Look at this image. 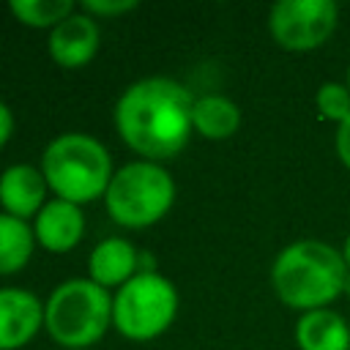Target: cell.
Listing matches in <instances>:
<instances>
[{
  "label": "cell",
  "instance_id": "obj_5",
  "mask_svg": "<svg viewBox=\"0 0 350 350\" xmlns=\"http://www.w3.org/2000/svg\"><path fill=\"white\" fill-rule=\"evenodd\" d=\"M175 202V180L159 161L123 164L104 194L107 213L115 224L129 230H145L167 216Z\"/></svg>",
  "mask_w": 350,
  "mask_h": 350
},
{
  "label": "cell",
  "instance_id": "obj_21",
  "mask_svg": "<svg viewBox=\"0 0 350 350\" xmlns=\"http://www.w3.org/2000/svg\"><path fill=\"white\" fill-rule=\"evenodd\" d=\"M342 257H345V265L350 268V232H347V238H345V243H342Z\"/></svg>",
  "mask_w": 350,
  "mask_h": 350
},
{
  "label": "cell",
  "instance_id": "obj_17",
  "mask_svg": "<svg viewBox=\"0 0 350 350\" xmlns=\"http://www.w3.org/2000/svg\"><path fill=\"white\" fill-rule=\"evenodd\" d=\"M314 107L323 120L342 126L350 118V88L345 82H334V79L323 82L314 93Z\"/></svg>",
  "mask_w": 350,
  "mask_h": 350
},
{
  "label": "cell",
  "instance_id": "obj_1",
  "mask_svg": "<svg viewBox=\"0 0 350 350\" xmlns=\"http://www.w3.org/2000/svg\"><path fill=\"white\" fill-rule=\"evenodd\" d=\"M194 96L170 77H145L129 85L115 104V129L120 139L145 161L178 156L191 126Z\"/></svg>",
  "mask_w": 350,
  "mask_h": 350
},
{
  "label": "cell",
  "instance_id": "obj_23",
  "mask_svg": "<svg viewBox=\"0 0 350 350\" xmlns=\"http://www.w3.org/2000/svg\"><path fill=\"white\" fill-rule=\"evenodd\" d=\"M345 85H347V88H350V68H347V79H345Z\"/></svg>",
  "mask_w": 350,
  "mask_h": 350
},
{
  "label": "cell",
  "instance_id": "obj_19",
  "mask_svg": "<svg viewBox=\"0 0 350 350\" xmlns=\"http://www.w3.org/2000/svg\"><path fill=\"white\" fill-rule=\"evenodd\" d=\"M334 148H336V156H339V161H342V164L350 170V118H347L342 126H336Z\"/></svg>",
  "mask_w": 350,
  "mask_h": 350
},
{
  "label": "cell",
  "instance_id": "obj_14",
  "mask_svg": "<svg viewBox=\"0 0 350 350\" xmlns=\"http://www.w3.org/2000/svg\"><path fill=\"white\" fill-rule=\"evenodd\" d=\"M191 126L205 139H230L241 126V109L232 98L208 93V96L194 98Z\"/></svg>",
  "mask_w": 350,
  "mask_h": 350
},
{
  "label": "cell",
  "instance_id": "obj_3",
  "mask_svg": "<svg viewBox=\"0 0 350 350\" xmlns=\"http://www.w3.org/2000/svg\"><path fill=\"white\" fill-rule=\"evenodd\" d=\"M41 172L49 191H55L57 200L74 205L104 197L115 175L109 150L96 137L79 131L60 134L46 145L41 156Z\"/></svg>",
  "mask_w": 350,
  "mask_h": 350
},
{
  "label": "cell",
  "instance_id": "obj_18",
  "mask_svg": "<svg viewBox=\"0 0 350 350\" xmlns=\"http://www.w3.org/2000/svg\"><path fill=\"white\" fill-rule=\"evenodd\" d=\"M137 8V0H82V11L88 16H120Z\"/></svg>",
  "mask_w": 350,
  "mask_h": 350
},
{
  "label": "cell",
  "instance_id": "obj_16",
  "mask_svg": "<svg viewBox=\"0 0 350 350\" xmlns=\"http://www.w3.org/2000/svg\"><path fill=\"white\" fill-rule=\"evenodd\" d=\"M11 14L27 27H57L66 16L74 14L71 0H11Z\"/></svg>",
  "mask_w": 350,
  "mask_h": 350
},
{
  "label": "cell",
  "instance_id": "obj_7",
  "mask_svg": "<svg viewBox=\"0 0 350 350\" xmlns=\"http://www.w3.org/2000/svg\"><path fill=\"white\" fill-rule=\"evenodd\" d=\"M339 25L334 0H279L268 11L271 38L287 52H312L323 46Z\"/></svg>",
  "mask_w": 350,
  "mask_h": 350
},
{
  "label": "cell",
  "instance_id": "obj_22",
  "mask_svg": "<svg viewBox=\"0 0 350 350\" xmlns=\"http://www.w3.org/2000/svg\"><path fill=\"white\" fill-rule=\"evenodd\" d=\"M342 295L350 298V268H347V276H345V287H342Z\"/></svg>",
  "mask_w": 350,
  "mask_h": 350
},
{
  "label": "cell",
  "instance_id": "obj_10",
  "mask_svg": "<svg viewBox=\"0 0 350 350\" xmlns=\"http://www.w3.org/2000/svg\"><path fill=\"white\" fill-rule=\"evenodd\" d=\"M46 178L33 164H11L0 175V208L16 219H36L46 200Z\"/></svg>",
  "mask_w": 350,
  "mask_h": 350
},
{
  "label": "cell",
  "instance_id": "obj_20",
  "mask_svg": "<svg viewBox=\"0 0 350 350\" xmlns=\"http://www.w3.org/2000/svg\"><path fill=\"white\" fill-rule=\"evenodd\" d=\"M11 134H14V115H11L8 104L0 101V148L11 139Z\"/></svg>",
  "mask_w": 350,
  "mask_h": 350
},
{
  "label": "cell",
  "instance_id": "obj_13",
  "mask_svg": "<svg viewBox=\"0 0 350 350\" xmlns=\"http://www.w3.org/2000/svg\"><path fill=\"white\" fill-rule=\"evenodd\" d=\"M295 345L298 350H347L350 325L331 306L304 312L295 323Z\"/></svg>",
  "mask_w": 350,
  "mask_h": 350
},
{
  "label": "cell",
  "instance_id": "obj_6",
  "mask_svg": "<svg viewBox=\"0 0 350 350\" xmlns=\"http://www.w3.org/2000/svg\"><path fill=\"white\" fill-rule=\"evenodd\" d=\"M178 314L175 284L156 273L139 271L112 298V325L131 342H148L161 336Z\"/></svg>",
  "mask_w": 350,
  "mask_h": 350
},
{
  "label": "cell",
  "instance_id": "obj_12",
  "mask_svg": "<svg viewBox=\"0 0 350 350\" xmlns=\"http://www.w3.org/2000/svg\"><path fill=\"white\" fill-rule=\"evenodd\" d=\"M137 265H139V252L126 238H104L90 252L88 279H93L104 290L123 287L131 276L139 273Z\"/></svg>",
  "mask_w": 350,
  "mask_h": 350
},
{
  "label": "cell",
  "instance_id": "obj_15",
  "mask_svg": "<svg viewBox=\"0 0 350 350\" xmlns=\"http://www.w3.org/2000/svg\"><path fill=\"white\" fill-rule=\"evenodd\" d=\"M33 227L16 216L0 213V276L22 271L33 254Z\"/></svg>",
  "mask_w": 350,
  "mask_h": 350
},
{
  "label": "cell",
  "instance_id": "obj_24",
  "mask_svg": "<svg viewBox=\"0 0 350 350\" xmlns=\"http://www.w3.org/2000/svg\"><path fill=\"white\" fill-rule=\"evenodd\" d=\"M347 350H350V347H347Z\"/></svg>",
  "mask_w": 350,
  "mask_h": 350
},
{
  "label": "cell",
  "instance_id": "obj_11",
  "mask_svg": "<svg viewBox=\"0 0 350 350\" xmlns=\"http://www.w3.org/2000/svg\"><path fill=\"white\" fill-rule=\"evenodd\" d=\"M33 235H36V243L52 254L71 252L74 246H79V241L85 235L82 208L74 202L57 200V197L49 200L33 219Z\"/></svg>",
  "mask_w": 350,
  "mask_h": 350
},
{
  "label": "cell",
  "instance_id": "obj_4",
  "mask_svg": "<svg viewBox=\"0 0 350 350\" xmlns=\"http://www.w3.org/2000/svg\"><path fill=\"white\" fill-rule=\"evenodd\" d=\"M112 323L109 290L93 279H66L44 304V328L66 350L96 345Z\"/></svg>",
  "mask_w": 350,
  "mask_h": 350
},
{
  "label": "cell",
  "instance_id": "obj_2",
  "mask_svg": "<svg viewBox=\"0 0 350 350\" xmlns=\"http://www.w3.org/2000/svg\"><path fill=\"white\" fill-rule=\"evenodd\" d=\"M345 276L347 265L342 252L317 238L287 243L271 265V287L276 298L301 314L331 306L342 295Z\"/></svg>",
  "mask_w": 350,
  "mask_h": 350
},
{
  "label": "cell",
  "instance_id": "obj_9",
  "mask_svg": "<svg viewBox=\"0 0 350 350\" xmlns=\"http://www.w3.org/2000/svg\"><path fill=\"white\" fill-rule=\"evenodd\" d=\"M98 25L85 11H74L49 33V57L60 68H82L98 52Z\"/></svg>",
  "mask_w": 350,
  "mask_h": 350
},
{
  "label": "cell",
  "instance_id": "obj_8",
  "mask_svg": "<svg viewBox=\"0 0 350 350\" xmlns=\"http://www.w3.org/2000/svg\"><path fill=\"white\" fill-rule=\"evenodd\" d=\"M44 325V304L22 287H0V350L27 345Z\"/></svg>",
  "mask_w": 350,
  "mask_h": 350
}]
</instances>
